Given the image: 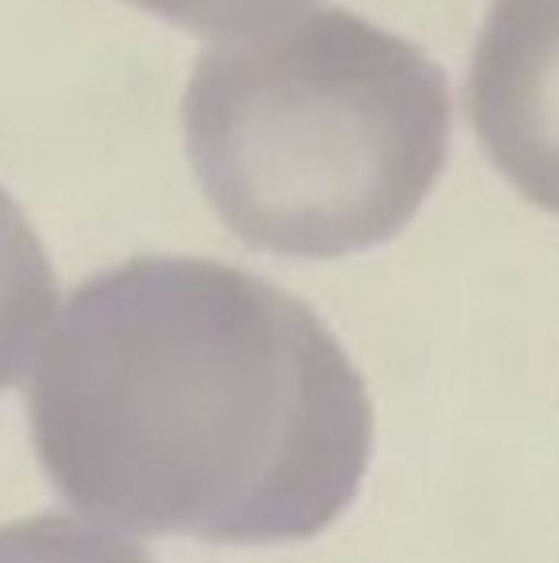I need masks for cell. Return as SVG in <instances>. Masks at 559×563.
I'll use <instances>...</instances> for the list:
<instances>
[{"instance_id": "1", "label": "cell", "mask_w": 559, "mask_h": 563, "mask_svg": "<svg viewBox=\"0 0 559 563\" xmlns=\"http://www.w3.org/2000/svg\"><path fill=\"white\" fill-rule=\"evenodd\" d=\"M40 470L134 536L299 544L343 517L374 410L304 300L206 256H134L72 291L29 386Z\"/></svg>"}, {"instance_id": "2", "label": "cell", "mask_w": 559, "mask_h": 563, "mask_svg": "<svg viewBox=\"0 0 559 563\" xmlns=\"http://www.w3.org/2000/svg\"><path fill=\"white\" fill-rule=\"evenodd\" d=\"M186 154L244 244L336 261L410 225L449 154V79L351 9L224 36L182 99Z\"/></svg>"}, {"instance_id": "3", "label": "cell", "mask_w": 559, "mask_h": 563, "mask_svg": "<svg viewBox=\"0 0 559 563\" xmlns=\"http://www.w3.org/2000/svg\"><path fill=\"white\" fill-rule=\"evenodd\" d=\"M465 114L516 194L559 217V0H493L465 79Z\"/></svg>"}, {"instance_id": "4", "label": "cell", "mask_w": 559, "mask_h": 563, "mask_svg": "<svg viewBox=\"0 0 559 563\" xmlns=\"http://www.w3.org/2000/svg\"><path fill=\"white\" fill-rule=\"evenodd\" d=\"M56 316V273L36 229L0 186V390L29 375Z\"/></svg>"}, {"instance_id": "5", "label": "cell", "mask_w": 559, "mask_h": 563, "mask_svg": "<svg viewBox=\"0 0 559 563\" xmlns=\"http://www.w3.org/2000/svg\"><path fill=\"white\" fill-rule=\"evenodd\" d=\"M0 563H154L139 544L87 520L44 517L12 520L0 528Z\"/></svg>"}, {"instance_id": "6", "label": "cell", "mask_w": 559, "mask_h": 563, "mask_svg": "<svg viewBox=\"0 0 559 563\" xmlns=\"http://www.w3.org/2000/svg\"><path fill=\"white\" fill-rule=\"evenodd\" d=\"M131 4H139L150 16L169 20L177 29L197 32V36L224 40L280 24V20L311 9L316 0H131Z\"/></svg>"}]
</instances>
